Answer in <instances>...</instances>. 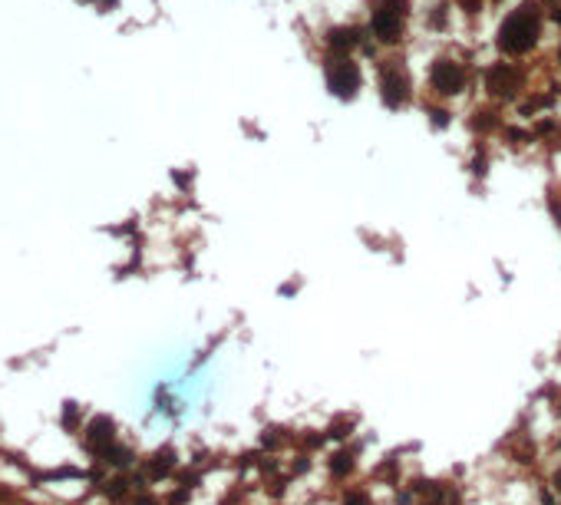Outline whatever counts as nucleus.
<instances>
[{
	"mask_svg": "<svg viewBox=\"0 0 561 505\" xmlns=\"http://www.w3.org/2000/svg\"><path fill=\"white\" fill-rule=\"evenodd\" d=\"M538 36V10L535 7H518V10L502 24V50L522 53L535 43Z\"/></svg>",
	"mask_w": 561,
	"mask_h": 505,
	"instance_id": "1",
	"label": "nucleus"
},
{
	"mask_svg": "<svg viewBox=\"0 0 561 505\" xmlns=\"http://www.w3.org/2000/svg\"><path fill=\"white\" fill-rule=\"evenodd\" d=\"M429 86H433L439 96H453V93H459V90L466 86V73H462V66L453 63V59H439V63L433 66Z\"/></svg>",
	"mask_w": 561,
	"mask_h": 505,
	"instance_id": "2",
	"label": "nucleus"
},
{
	"mask_svg": "<svg viewBox=\"0 0 561 505\" xmlns=\"http://www.w3.org/2000/svg\"><path fill=\"white\" fill-rule=\"evenodd\" d=\"M337 66H330L327 76H330V86L337 90V93H353L357 86H360V73H357V63H353L350 57H340L334 59Z\"/></svg>",
	"mask_w": 561,
	"mask_h": 505,
	"instance_id": "3",
	"label": "nucleus"
}]
</instances>
